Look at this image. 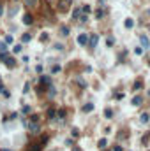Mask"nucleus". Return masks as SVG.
I'll list each match as a JSON object with an SVG mask.
<instances>
[{
  "instance_id": "obj_1",
  "label": "nucleus",
  "mask_w": 150,
  "mask_h": 151,
  "mask_svg": "<svg viewBox=\"0 0 150 151\" xmlns=\"http://www.w3.org/2000/svg\"><path fill=\"white\" fill-rule=\"evenodd\" d=\"M71 4H73V0H58V11L60 12H65Z\"/></svg>"
},
{
  "instance_id": "obj_2",
  "label": "nucleus",
  "mask_w": 150,
  "mask_h": 151,
  "mask_svg": "<svg viewBox=\"0 0 150 151\" xmlns=\"http://www.w3.org/2000/svg\"><path fill=\"white\" fill-rule=\"evenodd\" d=\"M97 41H99V35L97 33H92L88 37V46H90V49H95L97 47Z\"/></svg>"
},
{
  "instance_id": "obj_3",
  "label": "nucleus",
  "mask_w": 150,
  "mask_h": 151,
  "mask_svg": "<svg viewBox=\"0 0 150 151\" xmlns=\"http://www.w3.org/2000/svg\"><path fill=\"white\" fill-rule=\"evenodd\" d=\"M78 44L79 46L88 44V33H79V35H78Z\"/></svg>"
},
{
  "instance_id": "obj_4",
  "label": "nucleus",
  "mask_w": 150,
  "mask_h": 151,
  "mask_svg": "<svg viewBox=\"0 0 150 151\" xmlns=\"http://www.w3.org/2000/svg\"><path fill=\"white\" fill-rule=\"evenodd\" d=\"M139 42H141V47H143V51L147 49V47H150V41L147 35H139Z\"/></svg>"
},
{
  "instance_id": "obj_5",
  "label": "nucleus",
  "mask_w": 150,
  "mask_h": 151,
  "mask_svg": "<svg viewBox=\"0 0 150 151\" xmlns=\"http://www.w3.org/2000/svg\"><path fill=\"white\" fill-rule=\"evenodd\" d=\"M41 84H46V86H51V79H49V76H41Z\"/></svg>"
},
{
  "instance_id": "obj_6",
  "label": "nucleus",
  "mask_w": 150,
  "mask_h": 151,
  "mask_svg": "<svg viewBox=\"0 0 150 151\" xmlns=\"http://www.w3.org/2000/svg\"><path fill=\"white\" fill-rule=\"evenodd\" d=\"M28 130L32 132V134H39V125H37V123H30Z\"/></svg>"
},
{
  "instance_id": "obj_7",
  "label": "nucleus",
  "mask_w": 150,
  "mask_h": 151,
  "mask_svg": "<svg viewBox=\"0 0 150 151\" xmlns=\"http://www.w3.org/2000/svg\"><path fill=\"white\" fill-rule=\"evenodd\" d=\"M124 27H125V28H133V27H134V19H133V18H127V19L124 21Z\"/></svg>"
},
{
  "instance_id": "obj_8",
  "label": "nucleus",
  "mask_w": 150,
  "mask_h": 151,
  "mask_svg": "<svg viewBox=\"0 0 150 151\" xmlns=\"http://www.w3.org/2000/svg\"><path fill=\"white\" fill-rule=\"evenodd\" d=\"M23 23H25V25H32V23H34L32 14H25V16H23Z\"/></svg>"
},
{
  "instance_id": "obj_9",
  "label": "nucleus",
  "mask_w": 150,
  "mask_h": 151,
  "mask_svg": "<svg viewBox=\"0 0 150 151\" xmlns=\"http://www.w3.org/2000/svg\"><path fill=\"white\" fill-rule=\"evenodd\" d=\"M81 111L83 112H92L94 111V104H85V106L81 107Z\"/></svg>"
},
{
  "instance_id": "obj_10",
  "label": "nucleus",
  "mask_w": 150,
  "mask_h": 151,
  "mask_svg": "<svg viewBox=\"0 0 150 151\" xmlns=\"http://www.w3.org/2000/svg\"><path fill=\"white\" fill-rule=\"evenodd\" d=\"M143 102V97H139V95H136L134 98H133V106H139Z\"/></svg>"
},
{
  "instance_id": "obj_11",
  "label": "nucleus",
  "mask_w": 150,
  "mask_h": 151,
  "mask_svg": "<svg viewBox=\"0 0 150 151\" xmlns=\"http://www.w3.org/2000/svg\"><path fill=\"white\" fill-rule=\"evenodd\" d=\"M104 9H97V11H95V18H97V19H103V18H104Z\"/></svg>"
},
{
  "instance_id": "obj_12",
  "label": "nucleus",
  "mask_w": 150,
  "mask_h": 151,
  "mask_svg": "<svg viewBox=\"0 0 150 151\" xmlns=\"http://www.w3.org/2000/svg\"><path fill=\"white\" fill-rule=\"evenodd\" d=\"M4 63H5V65H7L9 69H13V67H14V60H13V58H9V56H7V58L4 60Z\"/></svg>"
},
{
  "instance_id": "obj_13",
  "label": "nucleus",
  "mask_w": 150,
  "mask_h": 151,
  "mask_svg": "<svg viewBox=\"0 0 150 151\" xmlns=\"http://www.w3.org/2000/svg\"><path fill=\"white\" fill-rule=\"evenodd\" d=\"M148 120H150L148 112H143V114L139 116V121H141V123H148Z\"/></svg>"
},
{
  "instance_id": "obj_14",
  "label": "nucleus",
  "mask_w": 150,
  "mask_h": 151,
  "mask_svg": "<svg viewBox=\"0 0 150 151\" xmlns=\"http://www.w3.org/2000/svg\"><path fill=\"white\" fill-rule=\"evenodd\" d=\"M60 33H62L64 37H67V35H69V27H65V25L60 27Z\"/></svg>"
},
{
  "instance_id": "obj_15",
  "label": "nucleus",
  "mask_w": 150,
  "mask_h": 151,
  "mask_svg": "<svg viewBox=\"0 0 150 151\" xmlns=\"http://www.w3.org/2000/svg\"><path fill=\"white\" fill-rule=\"evenodd\" d=\"M55 116H57V111L55 109H48V118L49 120H55Z\"/></svg>"
},
{
  "instance_id": "obj_16",
  "label": "nucleus",
  "mask_w": 150,
  "mask_h": 151,
  "mask_svg": "<svg viewBox=\"0 0 150 151\" xmlns=\"http://www.w3.org/2000/svg\"><path fill=\"white\" fill-rule=\"evenodd\" d=\"M79 16H81V9H74L73 11V19H79Z\"/></svg>"
},
{
  "instance_id": "obj_17",
  "label": "nucleus",
  "mask_w": 150,
  "mask_h": 151,
  "mask_svg": "<svg viewBox=\"0 0 150 151\" xmlns=\"http://www.w3.org/2000/svg\"><path fill=\"white\" fill-rule=\"evenodd\" d=\"M21 49H23V46H21V44H16L14 47H13V53L18 55V53H21Z\"/></svg>"
},
{
  "instance_id": "obj_18",
  "label": "nucleus",
  "mask_w": 150,
  "mask_h": 151,
  "mask_svg": "<svg viewBox=\"0 0 150 151\" xmlns=\"http://www.w3.org/2000/svg\"><path fill=\"white\" fill-rule=\"evenodd\" d=\"M30 39H32V35H30V33H23V37H21V42H30Z\"/></svg>"
},
{
  "instance_id": "obj_19",
  "label": "nucleus",
  "mask_w": 150,
  "mask_h": 151,
  "mask_svg": "<svg viewBox=\"0 0 150 151\" xmlns=\"http://www.w3.org/2000/svg\"><path fill=\"white\" fill-rule=\"evenodd\" d=\"M141 86H143V83H141V81H136V83H134V86H133V90L138 91V90H141Z\"/></svg>"
},
{
  "instance_id": "obj_20",
  "label": "nucleus",
  "mask_w": 150,
  "mask_h": 151,
  "mask_svg": "<svg viewBox=\"0 0 150 151\" xmlns=\"http://www.w3.org/2000/svg\"><path fill=\"white\" fill-rule=\"evenodd\" d=\"M104 116L108 118V120H111V118H113V111H111V109H106V111H104Z\"/></svg>"
},
{
  "instance_id": "obj_21",
  "label": "nucleus",
  "mask_w": 150,
  "mask_h": 151,
  "mask_svg": "<svg viewBox=\"0 0 150 151\" xmlns=\"http://www.w3.org/2000/svg\"><path fill=\"white\" fill-rule=\"evenodd\" d=\"M90 11H92V7H90V5H83V7H81V12H83V14H88Z\"/></svg>"
},
{
  "instance_id": "obj_22",
  "label": "nucleus",
  "mask_w": 150,
  "mask_h": 151,
  "mask_svg": "<svg viewBox=\"0 0 150 151\" xmlns=\"http://www.w3.org/2000/svg\"><path fill=\"white\" fill-rule=\"evenodd\" d=\"M60 69H62L60 65H53V67H51V74H57V72H60Z\"/></svg>"
},
{
  "instance_id": "obj_23",
  "label": "nucleus",
  "mask_w": 150,
  "mask_h": 151,
  "mask_svg": "<svg viewBox=\"0 0 150 151\" xmlns=\"http://www.w3.org/2000/svg\"><path fill=\"white\" fill-rule=\"evenodd\" d=\"M106 144H108V141H106V139H101V141H99V148H101V149H104Z\"/></svg>"
},
{
  "instance_id": "obj_24",
  "label": "nucleus",
  "mask_w": 150,
  "mask_h": 151,
  "mask_svg": "<svg viewBox=\"0 0 150 151\" xmlns=\"http://www.w3.org/2000/svg\"><path fill=\"white\" fill-rule=\"evenodd\" d=\"M25 5H37V0H23Z\"/></svg>"
},
{
  "instance_id": "obj_25",
  "label": "nucleus",
  "mask_w": 150,
  "mask_h": 151,
  "mask_svg": "<svg viewBox=\"0 0 150 151\" xmlns=\"http://www.w3.org/2000/svg\"><path fill=\"white\" fill-rule=\"evenodd\" d=\"M113 42H115V41H113V37H108V39H106V46H108V47H111Z\"/></svg>"
},
{
  "instance_id": "obj_26",
  "label": "nucleus",
  "mask_w": 150,
  "mask_h": 151,
  "mask_svg": "<svg viewBox=\"0 0 150 151\" xmlns=\"http://www.w3.org/2000/svg\"><path fill=\"white\" fill-rule=\"evenodd\" d=\"M7 51V44L5 42H0V53H5Z\"/></svg>"
},
{
  "instance_id": "obj_27",
  "label": "nucleus",
  "mask_w": 150,
  "mask_h": 151,
  "mask_svg": "<svg viewBox=\"0 0 150 151\" xmlns=\"http://www.w3.org/2000/svg\"><path fill=\"white\" fill-rule=\"evenodd\" d=\"M76 83H79V84H81V86H83V88H85V86H87V83H85V81H83V79H81V77H76Z\"/></svg>"
},
{
  "instance_id": "obj_28",
  "label": "nucleus",
  "mask_w": 150,
  "mask_h": 151,
  "mask_svg": "<svg viewBox=\"0 0 150 151\" xmlns=\"http://www.w3.org/2000/svg\"><path fill=\"white\" fill-rule=\"evenodd\" d=\"M134 53L138 55V56H141V55H143V47H136V49H134Z\"/></svg>"
},
{
  "instance_id": "obj_29",
  "label": "nucleus",
  "mask_w": 150,
  "mask_h": 151,
  "mask_svg": "<svg viewBox=\"0 0 150 151\" xmlns=\"http://www.w3.org/2000/svg\"><path fill=\"white\" fill-rule=\"evenodd\" d=\"M57 116H60V120H64V116H65V111H64V109H60L58 112H57Z\"/></svg>"
},
{
  "instance_id": "obj_30",
  "label": "nucleus",
  "mask_w": 150,
  "mask_h": 151,
  "mask_svg": "<svg viewBox=\"0 0 150 151\" xmlns=\"http://www.w3.org/2000/svg\"><path fill=\"white\" fill-rule=\"evenodd\" d=\"M39 39H41V42H44V41H48V33H41V37H39Z\"/></svg>"
},
{
  "instance_id": "obj_31",
  "label": "nucleus",
  "mask_w": 150,
  "mask_h": 151,
  "mask_svg": "<svg viewBox=\"0 0 150 151\" xmlns=\"http://www.w3.org/2000/svg\"><path fill=\"white\" fill-rule=\"evenodd\" d=\"M30 121H32V123H37V121H39V116H37V114L30 116Z\"/></svg>"
},
{
  "instance_id": "obj_32",
  "label": "nucleus",
  "mask_w": 150,
  "mask_h": 151,
  "mask_svg": "<svg viewBox=\"0 0 150 151\" xmlns=\"http://www.w3.org/2000/svg\"><path fill=\"white\" fill-rule=\"evenodd\" d=\"M30 151H41V144H34V146H32V149Z\"/></svg>"
},
{
  "instance_id": "obj_33",
  "label": "nucleus",
  "mask_w": 150,
  "mask_h": 151,
  "mask_svg": "<svg viewBox=\"0 0 150 151\" xmlns=\"http://www.w3.org/2000/svg\"><path fill=\"white\" fill-rule=\"evenodd\" d=\"M13 42V35H5V44H11Z\"/></svg>"
},
{
  "instance_id": "obj_34",
  "label": "nucleus",
  "mask_w": 150,
  "mask_h": 151,
  "mask_svg": "<svg viewBox=\"0 0 150 151\" xmlns=\"http://www.w3.org/2000/svg\"><path fill=\"white\" fill-rule=\"evenodd\" d=\"M55 49H57V51H64V44H58V42H57V44H55Z\"/></svg>"
},
{
  "instance_id": "obj_35",
  "label": "nucleus",
  "mask_w": 150,
  "mask_h": 151,
  "mask_svg": "<svg viewBox=\"0 0 150 151\" xmlns=\"http://www.w3.org/2000/svg\"><path fill=\"white\" fill-rule=\"evenodd\" d=\"M87 19H88V16H87V14H81V16H79V21H81V23H85Z\"/></svg>"
},
{
  "instance_id": "obj_36",
  "label": "nucleus",
  "mask_w": 150,
  "mask_h": 151,
  "mask_svg": "<svg viewBox=\"0 0 150 151\" xmlns=\"http://www.w3.org/2000/svg\"><path fill=\"white\" fill-rule=\"evenodd\" d=\"M48 95H49V97H55V88H53V86H49V91H48Z\"/></svg>"
},
{
  "instance_id": "obj_37",
  "label": "nucleus",
  "mask_w": 150,
  "mask_h": 151,
  "mask_svg": "<svg viewBox=\"0 0 150 151\" xmlns=\"http://www.w3.org/2000/svg\"><path fill=\"white\" fill-rule=\"evenodd\" d=\"M71 134H73V137H78V135H79V130H78V128H73Z\"/></svg>"
},
{
  "instance_id": "obj_38",
  "label": "nucleus",
  "mask_w": 150,
  "mask_h": 151,
  "mask_svg": "<svg viewBox=\"0 0 150 151\" xmlns=\"http://www.w3.org/2000/svg\"><path fill=\"white\" fill-rule=\"evenodd\" d=\"M30 91V83H25V90H23V93H28Z\"/></svg>"
},
{
  "instance_id": "obj_39",
  "label": "nucleus",
  "mask_w": 150,
  "mask_h": 151,
  "mask_svg": "<svg viewBox=\"0 0 150 151\" xmlns=\"http://www.w3.org/2000/svg\"><path fill=\"white\" fill-rule=\"evenodd\" d=\"M148 139H150V132H147V135L143 137V139H141V141H143V142H147V141H148Z\"/></svg>"
},
{
  "instance_id": "obj_40",
  "label": "nucleus",
  "mask_w": 150,
  "mask_h": 151,
  "mask_svg": "<svg viewBox=\"0 0 150 151\" xmlns=\"http://www.w3.org/2000/svg\"><path fill=\"white\" fill-rule=\"evenodd\" d=\"M23 112H25V114H27V112H30V107H28V106H23Z\"/></svg>"
},
{
  "instance_id": "obj_41",
  "label": "nucleus",
  "mask_w": 150,
  "mask_h": 151,
  "mask_svg": "<svg viewBox=\"0 0 150 151\" xmlns=\"http://www.w3.org/2000/svg\"><path fill=\"white\" fill-rule=\"evenodd\" d=\"M35 70H37V72L41 74V72H43V65H37V67H35Z\"/></svg>"
},
{
  "instance_id": "obj_42",
  "label": "nucleus",
  "mask_w": 150,
  "mask_h": 151,
  "mask_svg": "<svg viewBox=\"0 0 150 151\" xmlns=\"http://www.w3.org/2000/svg\"><path fill=\"white\" fill-rule=\"evenodd\" d=\"M113 151H124V149H122L120 146H115V148H113Z\"/></svg>"
},
{
  "instance_id": "obj_43",
  "label": "nucleus",
  "mask_w": 150,
  "mask_h": 151,
  "mask_svg": "<svg viewBox=\"0 0 150 151\" xmlns=\"http://www.w3.org/2000/svg\"><path fill=\"white\" fill-rule=\"evenodd\" d=\"M73 151H81V149H79L78 146H73Z\"/></svg>"
},
{
  "instance_id": "obj_44",
  "label": "nucleus",
  "mask_w": 150,
  "mask_h": 151,
  "mask_svg": "<svg viewBox=\"0 0 150 151\" xmlns=\"http://www.w3.org/2000/svg\"><path fill=\"white\" fill-rule=\"evenodd\" d=\"M4 14V7H2V4H0V16Z\"/></svg>"
},
{
  "instance_id": "obj_45",
  "label": "nucleus",
  "mask_w": 150,
  "mask_h": 151,
  "mask_svg": "<svg viewBox=\"0 0 150 151\" xmlns=\"http://www.w3.org/2000/svg\"><path fill=\"white\" fill-rule=\"evenodd\" d=\"M0 151H11V149H5V148H2V149H0Z\"/></svg>"
},
{
  "instance_id": "obj_46",
  "label": "nucleus",
  "mask_w": 150,
  "mask_h": 151,
  "mask_svg": "<svg viewBox=\"0 0 150 151\" xmlns=\"http://www.w3.org/2000/svg\"><path fill=\"white\" fill-rule=\"evenodd\" d=\"M147 14H148V16H150V9H148V11H147Z\"/></svg>"
},
{
  "instance_id": "obj_47",
  "label": "nucleus",
  "mask_w": 150,
  "mask_h": 151,
  "mask_svg": "<svg viewBox=\"0 0 150 151\" xmlns=\"http://www.w3.org/2000/svg\"><path fill=\"white\" fill-rule=\"evenodd\" d=\"M148 97H150V91H148Z\"/></svg>"
},
{
  "instance_id": "obj_48",
  "label": "nucleus",
  "mask_w": 150,
  "mask_h": 151,
  "mask_svg": "<svg viewBox=\"0 0 150 151\" xmlns=\"http://www.w3.org/2000/svg\"><path fill=\"white\" fill-rule=\"evenodd\" d=\"M148 65H150V61H148Z\"/></svg>"
},
{
  "instance_id": "obj_49",
  "label": "nucleus",
  "mask_w": 150,
  "mask_h": 151,
  "mask_svg": "<svg viewBox=\"0 0 150 151\" xmlns=\"http://www.w3.org/2000/svg\"><path fill=\"white\" fill-rule=\"evenodd\" d=\"M0 83H2V81H0Z\"/></svg>"
}]
</instances>
